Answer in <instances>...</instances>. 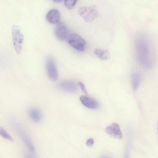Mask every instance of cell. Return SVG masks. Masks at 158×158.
Returning a JSON list of instances; mask_svg holds the SVG:
<instances>
[{
	"label": "cell",
	"mask_w": 158,
	"mask_h": 158,
	"mask_svg": "<svg viewBox=\"0 0 158 158\" xmlns=\"http://www.w3.org/2000/svg\"><path fill=\"white\" fill-rule=\"evenodd\" d=\"M124 158H129V153L128 150L126 151V153H125Z\"/></svg>",
	"instance_id": "cell-20"
},
{
	"label": "cell",
	"mask_w": 158,
	"mask_h": 158,
	"mask_svg": "<svg viewBox=\"0 0 158 158\" xmlns=\"http://www.w3.org/2000/svg\"><path fill=\"white\" fill-rule=\"evenodd\" d=\"M14 126L16 133L22 140L25 146L31 152H34L35 150L34 147L31 140L27 133L18 124H15Z\"/></svg>",
	"instance_id": "cell-6"
},
{
	"label": "cell",
	"mask_w": 158,
	"mask_h": 158,
	"mask_svg": "<svg viewBox=\"0 0 158 158\" xmlns=\"http://www.w3.org/2000/svg\"><path fill=\"white\" fill-rule=\"evenodd\" d=\"M78 84L82 91L84 94H87V91L84 84L80 82H78Z\"/></svg>",
	"instance_id": "cell-18"
},
{
	"label": "cell",
	"mask_w": 158,
	"mask_h": 158,
	"mask_svg": "<svg viewBox=\"0 0 158 158\" xmlns=\"http://www.w3.org/2000/svg\"><path fill=\"white\" fill-rule=\"evenodd\" d=\"M12 38L13 46L17 53L19 54L22 51L24 37L20 27L14 25L12 28Z\"/></svg>",
	"instance_id": "cell-3"
},
{
	"label": "cell",
	"mask_w": 158,
	"mask_h": 158,
	"mask_svg": "<svg viewBox=\"0 0 158 158\" xmlns=\"http://www.w3.org/2000/svg\"><path fill=\"white\" fill-rule=\"evenodd\" d=\"M54 34L58 39L64 41L67 39L69 35L68 29L63 23H59L54 29Z\"/></svg>",
	"instance_id": "cell-7"
},
{
	"label": "cell",
	"mask_w": 158,
	"mask_h": 158,
	"mask_svg": "<svg viewBox=\"0 0 158 158\" xmlns=\"http://www.w3.org/2000/svg\"><path fill=\"white\" fill-rule=\"evenodd\" d=\"M94 54L101 60H105L110 58V53L106 50L96 48L94 50Z\"/></svg>",
	"instance_id": "cell-14"
},
{
	"label": "cell",
	"mask_w": 158,
	"mask_h": 158,
	"mask_svg": "<svg viewBox=\"0 0 158 158\" xmlns=\"http://www.w3.org/2000/svg\"><path fill=\"white\" fill-rule=\"evenodd\" d=\"M60 14L59 11L56 8L49 10L46 15L47 20L51 24H58L60 19Z\"/></svg>",
	"instance_id": "cell-10"
},
{
	"label": "cell",
	"mask_w": 158,
	"mask_h": 158,
	"mask_svg": "<svg viewBox=\"0 0 158 158\" xmlns=\"http://www.w3.org/2000/svg\"><path fill=\"white\" fill-rule=\"evenodd\" d=\"M141 79L140 72L138 70L135 69L132 72L131 76V82L133 89H137L140 85Z\"/></svg>",
	"instance_id": "cell-12"
},
{
	"label": "cell",
	"mask_w": 158,
	"mask_h": 158,
	"mask_svg": "<svg viewBox=\"0 0 158 158\" xmlns=\"http://www.w3.org/2000/svg\"><path fill=\"white\" fill-rule=\"evenodd\" d=\"M80 100L85 107L91 109H96L99 106V104L95 99L85 95L81 96Z\"/></svg>",
	"instance_id": "cell-11"
},
{
	"label": "cell",
	"mask_w": 158,
	"mask_h": 158,
	"mask_svg": "<svg viewBox=\"0 0 158 158\" xmlns=\"http://www.w3.org/2000/svg\"><path fill=\"white\" fill-rule=\"evenodd\" d=\"M46 69L49 78L52 81H56L58 78V73L55 62L52 56L48 57L46 59Z\"/></svg>",
	"instance_id": "cell-5"
},
{
	"label": "cell",
	"mask_w": 158,
	"mask_h": 158,
	"mask_svg": "<svg viewBox=\"0 0 158 158\" xmlns=\"http://www.w3.org/2000/svg\"><path fill=\"white\" fill-rule=\"evenodd\" d=\"M135 40V52L139 63L145 68H152L155 64L156 55L148 37L144 33H138Z\"/></svg>",
	"instance_id": "cell-1"
},
{
	"label": "cell",
	"mask_w": 158,
	"mask_h": 158,
	"mask_svg": "<svg viewBox=\"0 0 158 158\" xmlns=\"http://www.w3.org/2000/svg\"><path fill=\"white\" fill-rule=\"evenodd\" d=\"M28 113L31 118L34 122H39L42 118L41 112L37 108L32 107L30 108Z\"/></svg>",
	"instance_id": "cell-13"
},
{
	"label": "cell",
	"mask_w": 158,
	"mask_h": 158,
	"mask_svg": "<svg viewBox=\"0 0 158 158\" xmlns=\"http://www.w3.org/2000/svg\"><path fill=\"white\" fill-rule=\"evenodd\" d=\"M54 2H61V1H62L61 0H54L53 1Z\"/></svg>",
	"instance_id": "cell-22"
},
{
	"label": "cell",
	"mask_w": 158,
	"mask_h": 158,
	"mask_svg": "<svg viewBox=\"0 0 158 158\" xmlns=\"http://www.w3.org/2000/svg\"><path fill=\"white\" fill-rule=\"evenodd\" d=\"M0 135L4 139L10 141H13V139L12 137L2 127L0 128Z\"/></svg>",
	"instance_id": "cell-15"
},
{
	"label": "cell",
	"mask_w": 158,
	"mask_h": 158,
	"mask_svg": "<svg viewBox=\"0 0 158 158\" xmlns=\"http://www.w3.org/2000/svg\"><path fill=\"white\" fill-rule=\"evenodd\" d=\"M64 2L66 7L69 9H71L75 6L77 0H65Z\"/></svg>",
	"instance_id": "cell-16"
},
{
	"label": "cell",
	"mask_w": 158,
	"mask_h": 158,
	"mask_svg": "<svg viewBox=\"0 0 158 158\" xmlns=\"http://www.w3.org/2000/svg\"><path fill=\"white\" fill-rule=\"evenodd\" d=\"M69 44L72 47L80 51L84 50L86 42L80 35L76 33L69 35L67 39Z\"/></svg>",
	"instance_id": "cell-4"
},
{
	"label": "cell",
	"mask_w": 158,
	"mask_h": 158,
	"mask_svg": "<svg viewBox=\"0 0 158 158\" xmlns=\"http://www.w3.org/2000/svg\"><path fill=\"white\" fill-rule=\"evenodd\" d=\"M57 87L62 90L70 92H73L77 89V84L71 80H65L59 82Z\"/></svg>",
	"instance_id": "cell-9"
},
{
	"label": "cell",
	"mask_w": 158,
	"mask_h": 158,
	"mask_svg": "<svg viewBox=\"0 0 158 158\" xmlns=\"http://www.w3.org/2000/svg\"><path fill=\"white\" fill-rule=\"evenodd\" d=\"M25 158H35L34 156L29 153L27 154L25 156Z\"/></svg>",
	"instance_id": "cell-19"
},
{
	"label": "cell",
	"mask_w": 158,
	"mask_h": 158,
	"mask_svg": "<svg viewBox=\"0 0 158 158\" xmlns=\"http://www.w3.org/2000/svg\"><path fill=\"white\" fill-rule=\"evenodd\" d=\"M104 131L108 135L113 138L120 139L123 138L120 127L117 123H113L107 126L105 128Z\"/></svg>",
	"instance_id": "cell-8"
},
{
	"label": "cell",
	"mask_w": 158,
	"mask_h": 158,
	"mask_svg": "<svg viewBox=\"0 0 158 158\" xmlns=\"http://www.w3.org/2000/svg\"><path fill=\"white\" fill-rule=\"evenodd\" d=\"M94 143V139L92 138H89L87 140L86 144L88 147H91L93 145Z\"/></svg>",
	"instance_id": "cell-17"
},
{
	"label": "cell",
	"mask_w": 158,
	"mask_h": 158,
	"mask_svg": "<svg viewBox=\"0 0 158 158\" xmlns=\"http://www.w3.org/2000/svg\"><path fill=\"white\" fill-rule=\"evenodd\" d=\"M78 13L87 22L93 21L98 15L96 8L94 6H80L78 9Z\"/></svg>",
	"instance_id": "cell-2"
},
{
	"label": "cell",
	"mask_w": 158,
	"mask_h": 158,
	"mask_svg": "<svg viewBox=\"0 0 158 158\" xmlns=\"http://www.w3.org/2000/svg\"><path fill=\"white\" fill-rule=\"evenodd\" d=\"M100 158H111L110 156H103L100 157Z\"/></svg>",
	"instance_id": "cell-21"
},
{
	"label": "cell",
	"mask_w": 158,
	"mask_h": 158,
	"mask_svg": "<svg viewBox=\"0 0 158 158\" xmlns=\"http://www.w3.org/2000/svg\"><path fill=\"white\" fill-rule=\"evenodd\" d=\"M157 129L158 132V121L157 122Z\"/></svg>",
	"instance_id": "cell-23"
}]
</instances>
